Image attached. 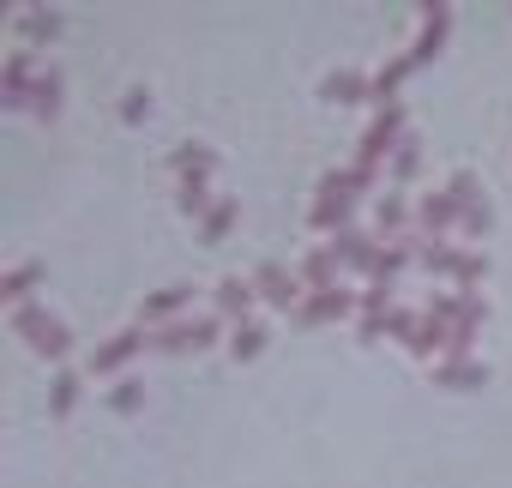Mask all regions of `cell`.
<instances>
[{
  "mask_svg": "<svg viewBox=\"0 0 512 488\" xmlns=\"http://www.w3.org/2000/svg\"><path fill=\"white\" fill-rule=\"evenodd\" d=\"M19 332H25V338H31V344L43 350V356H67V350H73V338H67V326H55V320H43L37 308H25V314H19Z\"/></svg>",
  "mask_w": 512,
  "mask_h": 488,
  "instance_id": "obj_1",
  "label": "cell"
},
{
  "mask_svg": "<svg viewBox=\"0 0 512 488\" xmlns=\"http://www.w3.org/2000/svg\"><path fill=\"white\" fill-rule=\"evenodd\" d=\"M464 211H470V199H458L452 187H446V193H428V199H422V229H428V235H446V223L464 217Z\"/></svg>",
  "mask_w": 512,
  "mask_h": 488,
  "instance_id": "obj_2",
  "label": "cell"
},
{
  "mask_svg": "<svg viewBox=\"0 0 512 488\" xmlns=\"http://www.w3.org/2000/svg\"><path fill=\"white\" fill-rule=\"evenodd\" d=\"M428 266H434V272H452L458 284H476V278H482V260H476V254L446 248V241H434V248H428Z\"/></svg>",
  "mask_w": 512,
  "mask_h": 488,
  "instance_id": "obj_3",
  "label": "cell"
},
{
  "mask_svg": "<svg viewBox=\"0 0 512 488\" xmlns=\"http://www.w3.org/2000/svg\"><path fill=\"white\" fill-rule=\"evenodd\" d=\"M398 127H404V109H386V115L368 127V139H362V169H374V157L398 139Z\"/></svg>",
  "mask_w": 512,
  "mask_h": 488,
  "instance_id": "obj_4",
  "label": "cell"
},
{
  "mask_svg": "<svg viewBox=\"0 0 512 488\" xmlns=\"http://www.w3.org/2000/svg\"><path fill=\"white\" fill-rule=\"evenodd\" d=\"M211 338H217V320H199V326H175V332H157L151 344H157V350H187V344L199 350V344H211Z\"/></svg>",
  "mask_w": 512,
  "mask_h": 488,
  "instance_id": "obj_5",
  "label": "cell"
},
{
  "mask_svg": "<svg viewBox=\"0 0 512 488\" xmlns=\"http://www.w3.org/2000/svg\"><path fill=\"white\" fill-rule=\"evenodd\" d=\"M446 25H452V13H446V7H434V13H428V31H422V43L410 49V61H416V67H422L428 55H440V43H446Z\"/></svg>",
  "mask_w": 512,
  "mask_h": 488,
  "instance_id": "obj_6",
  "label": "cell"
},
{
  "mask_svg": "<svg viewBox=\"0 0 512 488\" xmlns=\"http://www.w3.org/2000/svg\"><path fill=\"white\" fill-rule=\"evenodd\" d=\"M253 296H260L253 284H235V278H229V284L217 290V308H223L229 320H247V314H253Z\"/></svg>",
  "mask_w": 512,
  "mask_h": 488,
  "instance_id": "obj_7",
  "label": "cell"
},
{
  "mask_svg": "<svg viewBox=\"0 0 512 488\" xmlns=\"http://www.w3.org/2000/svg\"><path fill=\"white\" fill-rule=\"evenodd\" d=\"M326 97H338V103H362V97H374V79L338 73V79H326Z\"/></svg>",
  "mask_w": 512,
  "mask_h": 488,
  "instance_id": "obj_8",
  "label": "cell"
},
{
  "mask_svg": "<svg viewBox=\"0 0 512 488\" xmlns=\"http://www.w3.org/2000/svg\"><path fill=\"white\" fill-rule=\"evenodd\" d=\"M350 308H356V296L326 290V296H314V302H308V314H302V320H338V314H350Z\"/></svg>",
  "mask_w": 512,
  "mask_h": 488,
  "instance_id": "obj_9",
  "label": "cell"
},
{
  "mask_svg": "<svg viewBox=\"0 0 512 488\" xmlns=\"http://www.w3.org/2000/svg\"><path fill=\"white\" fill-rule=\"evenodd\" d=\"M139 344H145L139 332H127V338H115L109 350H97V362H91V368H97V374H109V368H121V362H127V356H133Z\"/></svg>",
  "mask_w": 512,
  "mask_h": 488,
  "instance_id": "obj_10",
  "label": "cell"
},
{
  "mask_svg": "<svg viewBox=\"0 0 512 488\" xmlns=\"http://www.w3.org/2000/svg\"><path fill=\"white\" fill-rule=\"evenodd\" d=\"M398 266H404V248H386V254H374V260H368V278H374V284H392V278H398Z\"/></svg>",
  "mask_w": 512,
  "mask_h": 488,
  "instance_id": "obj_11",
  "label": "cell"
},
{
  "mask_svg": "<svg viewBox=\"0 0 512 488\" xmlns=\"http://www.w3.org/2000/svg\"><path fill=\"white\" fill-rule=\"evenodd\" d=\"M260 350H266V326H247V332H235V362L260 356Z\"/></svg>",
  "mask_w": 512,
  "mask_h": 488,
  "instance_id": "obj_12",
  "label": "cell"
},
{
  "mask_svg": "<svg viewBox=\"0 0 512 488\" xmlns=\"http://www.w3.org/2000/svg\"><path fill=\"white\" fill-rule=\"evenodd\" d=\"M55 109H61V79L43 73V79H37V115H55Z\"/></svg>",
  "mask_w": 512,
  "mask_h": 488,
  "instance_id": "obj_13",
  "label": "cell"
},
{
  "mask_svg": "<svg viewBox=\"0 0 512 488\" xmlns=\"http://www.w3.org/2000/svg\"><path fill=\"white\" fill-rule=\"evenodd\" d=\"M344 217H350V199H338V205H332V199H320V205H314V223H320V229H338Z\"/></svg>",
  "mask_w": 512,
  "mask_h": 488,
  "instance_id": "obj_14",
  "label": "cell"
},
{
  "mask_svg": "<svg viewBox=\"0 0 512 488\" xmlns=\"http://www.w3.org/2000/svg\"><path fill=\"white\" fill-rule=\"evenodd\" d=\"M260 290H266L272 302H290V278H284L278 266H260Z\"/></svg>",
  "mask_w": 512,
  "mask_h": 488,
  "instance_id": "obj_15",
  "label": "cell"
},
{
  "mask_svg": "<svg viewBox=\"0 0 512 488\" xmlns=\"http://www.w3.org/2000/svg\"><path fill=\"white\" fill-rule=\"evenodd\" d=\"M181 302H187V290H163V296H151V302H145V320H163V314H169V308H181Z\"/></svg>",
  "mask_w": 512,
  "mask_h": 488,
  "instance_id": "obj_16",
  "label": "cell"
},
{
  "mask_svg": "<svg viewBox=\"0 0 512 488\" xmlns=\"http://www.w3.org/2000/svg\"><path fill=\"white\" fill-rule=\"evenodd\" d=\"M73 398H79V380H73V374H55V416H67Z\"/></svg>",
  "mask_w": 512,
  "mask_h": 488,
  "instance_id": "obj_17",
  "label": "cell"
},
{
  "mask_svg": "<svg viewBox=\"0 0 512 488\" xmlns=\"http://www.w3.org/2000/svg\"><path fill=\"white\" fill-rule=\"evenodd\" d=\"M55 31H61V19H55V13H31V19H25V37H37V43H43V37H55Z\"/></svg>",
  "mask_w": 512,
  "mask_h": 488,
  "instance_id": "obj_18",
  "label": "cell"
},
{
  "mask_svg": "<svg viewBox=\"0 0 512 488\" xmlns=\"http://www.w3.org/2000/svg\"><path fill=\"white\" fill-rule=\"evenodd\" d=\"M434 380H440V386H476V380H482V368H440Z\"/></svg>",
  "mask_w": 512,
  "mask_h": 488,
  "instance_id": "obj_19",
  "label": "cell"
},
{
  "mask_svg": "<svg viewBox=\"0 0 512 488\" xmlns=\"http://www.w3.org/2000/svg\"><path fill=\"white\" fill-rule=\"evenodd\" d=\"M31 284H37V266H25V272H13V278H7V302H19V296H25Z\"/></svg>",
  "mask_w": 512,
  "mask_h": 488,
  "instance_id": "obj_20",
  "label": "cell"
},
{
  "mask_svg": "<svg viewBox=\"0 0 512 488\" xmlns=\"http://www.w3.org/2000/svg\"><path fill=\"white\" fill-rule=\"evenodd\" d=\"M404 223V205L398 199H380V229H398Z\"/></svg>",
  "mask_w": 512,
  "mask_h": 488,
  "instance_id": "obj_21",
  "label": "cell"
},
{
  "mask_svg": "<svg viewBox=\"0 0 512 488\" xmlns=\"http://www.w3.org/2000/svg\"><path fill=\"white\" fill-rule=\"evenodd\" d=\"M229 217H235V211H229V205H217V211H211V223H205V235H223V229H229Z\"/></svg>",
  "mask_w": 512,
  "mask_h": 488,
  "instance_id": "obj_22",
  "label": "cell"
},
{
  "mask_svg": "<svg viewBox=\"0 0 512 488\" xmlns=\"http://www.w3.org/2000/svg\"><path fill=\"white\" fill-rule=\"evenodd\" d=\"M368 314H380V296H368ZM362 338H380V320H362Z\"/></svg>",
  "mask_w": 512,
  "mask_h": 488,
  "instance_id": "obj_23",
  "label": "cell"
}]
</instances>
